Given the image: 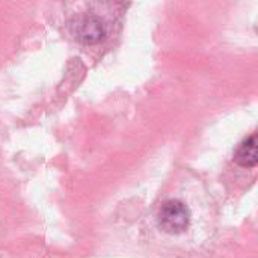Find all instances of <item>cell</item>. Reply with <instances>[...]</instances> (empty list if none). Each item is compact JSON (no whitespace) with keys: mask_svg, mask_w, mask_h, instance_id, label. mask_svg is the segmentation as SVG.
<instances>
[{"mask_svg":"<svg viewBox=\"0 0 258 258\" xmlns=\"http://www.w3.org/2000/svg\"><path fill=\"white\" fill-rule=\"evenodd\" d=\"M190 222L189 209L178 200L166 201L159 212V227L168 234H180Z\"/></svg>","mask_w":258,"mask_h":258,"instance_id":"6da1fadb","label":"cell"},{"mask_svg":"<svg viewBox=\"0 0 258 258\" xmlns=\"http://www.w3.org/2000/svg\"><path fill=\"white\" fill-rule=\"evenodd\" d=\"M73 33L83 44H98L106 38L107 29L101 18L95 15H85L77 18L73 24Z\"/></svg>","mask_w":258,"mask_h":258,"instance_id":"7a4b0ae2","label":"cell"},{"mask_svg":"<svg viewBox=\"0 0 258 258\" xmlns=\"http://www.w3.org/2000/svg\"><path fill=\"white\" fill-rule=\"evenodd\" d=\"M234 162L243 168H255L257 165V135L246 138L234 153Z\"/></svg>","mask_w":258,"mask_h":258,"instance_id":"3957f363","label":"cell"}]
</instances>
